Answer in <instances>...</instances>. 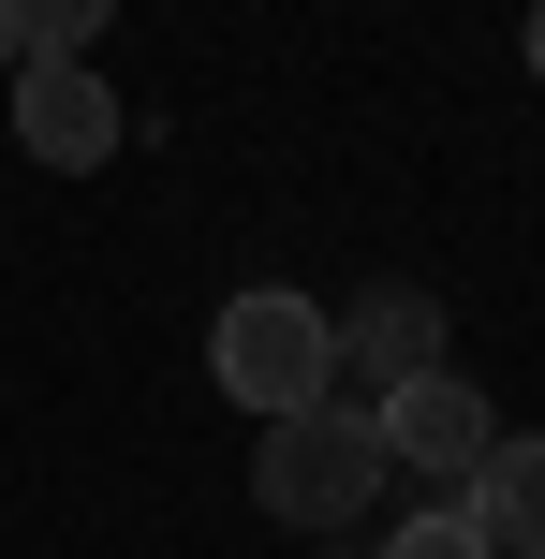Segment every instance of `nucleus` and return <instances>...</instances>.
<instances>
[{"label": "nucleus", "instance_id": "obj_9", "mask_svg": "<svg viewBox=\"0 0 545 559\" xmlns=\"http://www.w3.org/2000/svg\"><path fill=\"white\" fill-rule=\"evenodd\" d=\"M531 74H545V0H531Z\"/></svg>", "mask_w": 545, "mask_h": 559}, {"label": "nucleus", "instance_id": "obj_2", "mask_svg": "<svg viewBox=\"0 0 545 559\" xmlns=\"http://www.w3.org/2000/svg\"><path fill=\"white\" fill-rule=\"evenodd\" d=\"M399 472L383 456V413L369 397H310V413H281L251 442V501L281 515V531H340V515H369V486Z\"/></svg>", "mask_w": 545, "mask_h": 559}, {"label": "nucleus", "instance_id": "obj_7", "mask_svg": "<svg viewBox=\"0 0 545 559\" xmlns=\"http://www.w3.org/2000/svg\"><path fill=\"white\" fill-rule=\"evenodd\" d=\"M118 0H0V59H88Z\"/></svg>", "mask_w": 545, "mask_h": 559}, {"label": "nucleus", "instance_id": "obj_3", "mask_svg": "<svg viewBox=\"0 0 545 559\" xmlns=\"http://www.w3.org/2000/svg\"><path fill=\"white\" fill-rule=\"evenodd\" d=\"M383 456H399V472H428L442 501H472V472L501 456V413L458 383V368H428V383H399V397H383Z\"/></svg>", "mask_w": 545, "mask_h": 559}, {"label": "nucleus", "instance_id": "obj_6", "mask_svg": "<svg viewBox=\"0 0 545 559\" xmlns=\"http://www.w3.org/2000/svg\"><path fill=\"white\" fill-rule=\"evenodd\" d=\"M472 515H487L501 559H545V427H531V442H501L487 472H472Z\"/></svg>", "mask_w": 545, "mask_h": 559}, {"label": "nucleus", "instance_id": "obj_4", "mask_svg": "<svg viewBox=\"0 0 545 559\" xmlns=\"http://www.w3.org/2000/svg\"><path fill=\"white\" fill-rule=\"evenodd\" d=\"M15 147L45 177H104L118 163V88L88 59H15Z\"/></svg>", "mask_w": 545, "mask_h": 559}, {"label": "nucleus", "instance_id": "obj_5", "mask_svg": "<svg viewBox=\"0 0 545 559\" xmlns=\"http://www.w3.org/2000/svg\"><path fill=\"white\" fill-rule=\"evenodd\" d=\"M428 368H442V309L413 295V280H369V295L340 309V383L383 413V397H399V383H428Z\"/></svg>", "mask_w": 545, "mask_h": 559}, {"label": "nucleus", "instance_id": "obj_8", "mask_svg": "<svg viewBox=\"0 0 545 559\" xmlns=\"http://www.w3.org/2000/svg\"><path fill=\"white\" fill-rule=\"evenodd\" d=\"M383 559H501V545H487V515H472V501H428V515L383 531Z\"/></svg>", "mask_w": 545, "mask_h": 559}, {"label": "nucleus", "instance_id": "obj_1", "mask_svg": "<svg viewBox=\"0 0 545 559\" xmlns=\"http://www.w3.org/2000/svg\"><path fill=\"white\" fill-rule=\"evenodd\" d=\"M206 368H222V397L251 427L310 413V397H340V309H310L295 280H251V295H222V324H206Z\"/></svg>", "mask_w": 545, "mask_h": 559}]
</instances>
